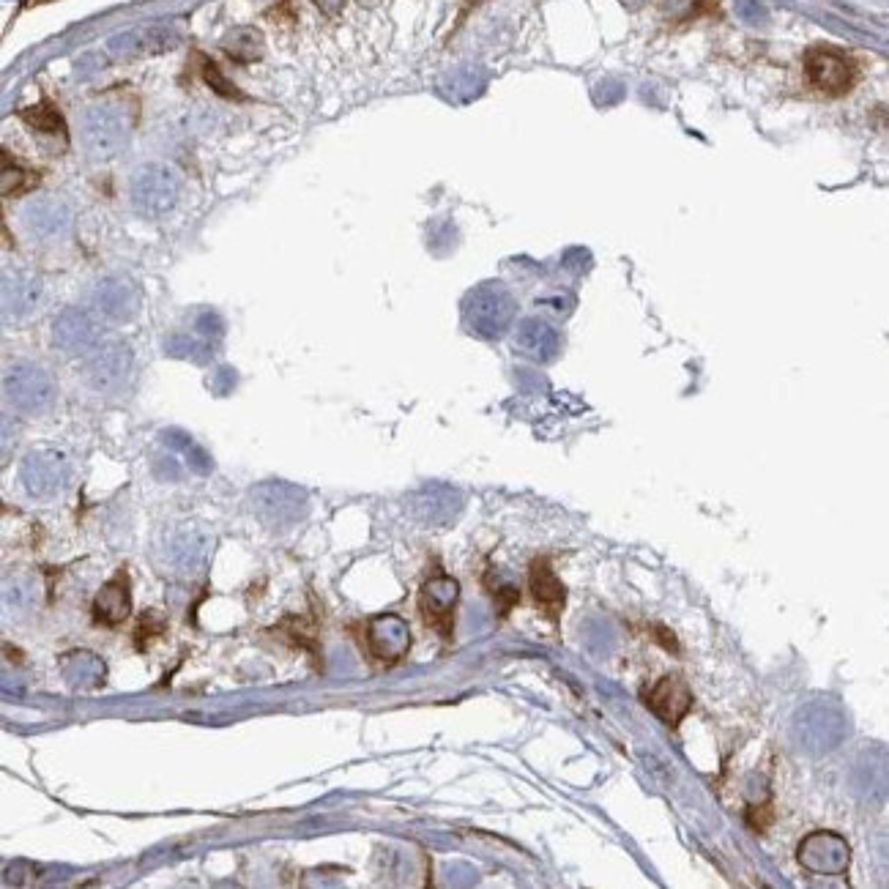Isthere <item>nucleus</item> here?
<instances>
[{"label":"nucleus","mask_w":889,"mask_h":889,"mask_svg":"<svg viewBox=\"0 0 889 889\" xmlns=\"http://www.w3.org/2000/svg\"><path fill=\"white\" fill-rule=\"evenodd\" d=\"M132 208L145 219H162L176 211L181 200V181L167 165H143L129 187Z\"/></svg>","instance_id":"obj_1"},{"label":"nucleus","mask_w":889,"mask_h":889,"mask_svg":"<svg viewBox=\"0 0 889 889\" xmlns=\"http://www.w3.org/2000/svg\"><path fill=\"white\" fill-rule=\"evenodd\" d=\"M3 394L6 403L20 414H44L55 400V381L36 364H11L3 375Z\"/></svg>","instance_id":"obj_2"},{"label":"nucleus","mask_w":889,"mask_h":889,"mask_svg":"<svg viewBox=\"0 0 889 889\" xmlns=\"http://www.w3.org/2000/svg\"><path fill=\"white\" fill-rule=\"evenodd\" d=\"M252 512L271 528L296 526L310 512V498L301 487L290 482H263L252 493Z\"/></svg>","instance_id":"obj_3"},{"label":"nucleus","mask_w":889,"mask_h":889,"mask_svg":"<svg viewBox=\"0 0 889 889\" xmlns=\"http://www.w3.org/2000/svg\"><path fill=\"white\" fill-rule=\"evenodd\" d=\"M159 553H162V564L167 572L192 578L206 567L208 553H211V537H208L206 528L195 526V523H181V526L167 531L162 545H159Z\"/></svg>","instance_id":"obj_4"},{"label":"nucleus","mask_w":889,"mask_h":889,"mask_svg":"<svg viewBox=\"0 0 889 889\" xmlns=\"http://www.w3.org/2000/svg\"><path fill=\"white\" fill-rule=\"evenodd\" d=\"M807 83L824 96H846L857 85V63L835 47H813L805 55Z\"/></svg>","instance_id":"obj_5"},{"label":"nucleus","mask_w":889,"mask_h":889,"mask_svg":"<svg viewBox=\"0 0 889 889\" xmlns=\"http://www.w3.org/2000/svg\"><path fill=\"white\" fill-rule=\"evenodd\" d=\"M20 479L33 498H52L63 493V487L69 485L72 466L61 452L39 449V452H31L22 460Z\"/></svg>","instance_id":"obj_6"},{"label":"nucleus","mask_w":889,"mask_h":889,"mask_svg":"<svg viewBox=\"0 0 889 889\" xmlns=\"http://www.w3.org/2000/svg\"><path fill=\"white\" fill-rule=\"evenodd\" d=\"M132 373V351L124 342H104L85 367V381L94 392H118Z\"/></svg>","instance_id":"obj_7"},{"label":"nucleus","mask_w":889,"mask_h":889,"mask_svg":"<svg viewBox=\"0 0 889 889\" xmlns=\"http://www.w3.org/2000/svg\"><path fill=\"white\" fill-rule=\"evenodd\" d=\"M367 649L383 665L400 662L411 652V627L397 613H381L367 621Z\"/></svg>","instance_id":"obj_8"},{"label":"nucleus","mask_w":889,"mask_h":889,"mask_svg":"<svg viewBox=\"0 0 889 889\" xmlns=\"http://www.w3.org/2000/svg\"><path fill=\"white\" fill-rule=\"evenodd\" d=\"M457 602H460V583L449 575H435L422 586L419 610L433 630L441 632L444 638H452Z\"/></svg>","instance_id":"obj_9"},{"label":"nucleus","mask_w":889,"mask_h":889,"mask_svg":"<svg viewBox=\"0 0 889 889\" xmlns=\"http://www.w3.org/2000/svg\"><path fill=\"white\" fill-rule=\"evenodd\" d=\"M22 222L25 230L39 241H55V238H66L72 230L74 214L72 208L66 206L58 197H33L31 203L22 211Z\"/></svg>","instance_id":"obj_10"},{"label":"nucleus","mask_w":889,"mask_h":889,"mask_svg":"<svg viewBox=\"0 0 889 889\" xmlns=\"http://www.w3.org/2000/svg\"><path fill=\"white\" fill-rule=\"evenodd\" d=\"M52 337L55 345L66 353H91L102 345V329L94 321L91 312L80 310V307H69L58 315V321L52 326Z\"/></svg>","instance_id":"obj_11"},{"label":"nucleus","mask_w":889,"mask_h":889,"mask_svg":"<svg viewBox=\"0 0 889 889\" xmlns=\"http://www.w3.org/2000/svg\"><path fill=\"white\" fill-rule=\"evenodd\" d=\"M83 140L85 148L96 159H113L115 154H121V148L126 145V124L121 121V115L96 110V113L85 115Z\"/></svg>","instance_id":"obj_12"},{"label":"nucleus","mask_w":889,"mask_h":889,"mask_svg":"<svg viewBox=\"0 0 889 889\" xmlns=\"http://www.w3.org/2000/svg\"><path fill=\"white\" fill-rule=\"evenodd\" d=\"M42 280L31 271H6L3 277V318L6 321H25L36 312L42 301Z\"/></svg>","instance_id":"obj_13"},{"label":"nucleus","mask_w":889,"mask_h":889,"mask_svg":"<svg viewBox=\"0 0 889 889\" xmlns=\"http://www.w3.org/2000/svg\"><path fill=\"white\" fill-rule=\"evenodd\" d=\"M646 706L660 717L662 723L679 725L684 720V714L690 712V706H693V693L684 684V679L665 676L646 693Z\"/></svg>","instance_id":"obj_14"},{"label":"nucleus","mask_w":889,"mask_h":889,"mask_svg":"<svg viewBox=\"0 0 889 889\" xmlns=\"http://www.w3.org/2000/svg\"><path fill=\"white\" fill-rule=\"evenodd\" d=\"M799 862L816 873H843L848 868V846L838 835L818 832L799 846Z\"/></svg>","instance_id":"obj_15"},{"label":"nucleus","mask_w":889,"mask_h":889,"mask_svg":"<svg viewBox=\"0 0 889 889\" xmlns=\"http://www.w3.org/2000/svg\"><path fill=\"white\" fill-rule=\"evenodd\" d=\"M96 310L110 321H129L140 310V296L137 290L121 277H107L94 288Z\"/></svg>","instance_id":"obj_16"},{"label":"nucleus","mask_w":889,"mask_h":889,"mask_svg":"<svg viewBox=\"0 0 889 889\" xmlns=\"http://www.w3.org/2000/svg\"><path fill=\"white\" fill-rule=\"evenodd\" d=\"M509 312H512L509 296L498 288L479 290L474 299H471V307H468L474 329L479 334H487V337L504 329V323L509 321Z\"/></svg>","instance_id":"obj_17"},{"label":"nucleus","mask_w":889,"mask_h":889,"mask_svg":"<svg viewBox=\"0 0 889 889\" xmlns=\"http://www.w3.org/2000/svg\"><path fill=\"white\" fill-rule=\"evenodd\" d=\"M94 613L96 619L102 621V624H110V627L129 619V613H132V591H129L126 572H118L113 580L104 583L94 602Z\"/></svg>","instance_id":"obj_18"},{"label":"nucleus","mask_w":889,"mask_h":889,"mask_svg":"<svg viewBox=\"0 0 889 889\" xmlns=\"http://www.w3.org/2000/svg\"><path fill=\"white\" fill-rule=\"evenodd\" d=\"M531 594H534L539 608L548 610V616H553V619L564 608L567 591L561 586V580L556 578V572H553L548 559H537L531 564Z\"/></svg>","instance_id":"obj_19"},{"label":"nucleus","mask_w":889,"mask_h":889,"mask_svg":"<svg viewBox=\"0 0 889 889\" xmlns=\"http://www.w3.org/2000/svg\"><path fill=\"white\" fill-rule=\"evenodd\" d=\"M61 673L63 682L69 684L72 690H96L99 684H104L107 668L96 654L72 652L61 660Z\"/></svg>","instance_id":"obj_20"},{"label":"nucleus","mask_w":889,"mask_h":889,"mask_svg":"<svg viewBox=\"0 0 889 889\" xmlns=\"http://www.w3.org/2000/svg\"><path fill=\"white\" fill-rule=\"evenodd\" d=\"M3 602L6 608L33 610L39 605V583L31 575H14L3 586Z\"/></svg>","instance_id":"obj_21"},{"label":"nucleus","mask_w":889,"mask_h":889,"mask_svg":"<svg viewBox=\"0 0 889 889\" xmlns=\"http://www.w3.org/2000/svg\"><path fill=\"white\" fill-rule=\"evenodd\" d=\"M520 345L526 351L537 353V356H548L556 348V334L545 326V323L528 321L523 329H520Z\"/></svg>","instance_id":"obj_22"},{"label":"nucleus","mask_w":889,"mask_h":889,"mask_svg":"<svg viewBox=\"0 0 889 889\" xmlns=\"http://www.w3.org/2000/svg\"><path fill=\"white\" fill-rule=\"evenodd\" d=\"M22 118H25V124L31 126V129H36V132H50V135L63 132L61 113H58L50 102H42L36 104V107H31V110H25Z\"/></svg>","instance_id":"obj_23"}]
</instances>
